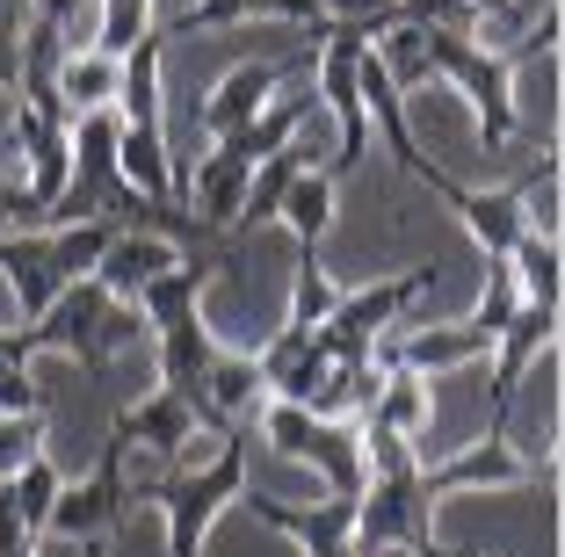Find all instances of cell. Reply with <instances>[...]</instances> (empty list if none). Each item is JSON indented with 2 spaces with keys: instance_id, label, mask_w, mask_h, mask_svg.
<instances>
[{
  "instance_id": "29",
  "label": "cell",
  "mask_w": 565,
  "mask_h": 557,
  "mask_svg": "<svg viewBox=\"0 0 565 557\" xmlns=\"http://www.w3.org/2000/svg\"><path fill=\"white\" fill-rule=\"evenodd\" d=\"M544 8H558V0H515V22H522V30H530V22L544 15Z\"/></svg>"
},
{
  "instance_id": "9",
  "label": "cell",
  "mask_w": 565,
  "mask_h": 557,
  "mask_svg": "<svg viewBox=\"0 0 565 557\" xmlns=\"http://www.w3.org/2000/svg\"><path fill=\"white\" fill-rule=\"evenodd\" d=\"M0 152H22V189H30V203L44 211V203H58V189H66V174H73V124L66 116H44V109H15Z\"/></svg>"
},
{
  "instance_id": "20",
  "label": "cell",
  "mask_w": 565,
  "mask_h": 557,
  "mask_svg": "<svg viewBox=\"0 0 565 557\" xmlns=\"http://www.w3.org/2000/svg\"><path fill=\"white\" fill-rule=\"evenodd\" d=\"M8 492H15V514H22V528H30L36 543H44V528H51V507H58V492H66V471L51 463V449L44 457H30L15 478H8Z\"/></svg>"
},
{
  "instance_id": "25",
  "label": "cell",
  "mask_w": 565,
  "mask_h": 557,
  "mask_svg": "<svg viewBox=\"0 0 565 557\" xmlns=\"http://www.w3.org/2000/svg\"><path fill=\"white\" fill-rule=\"evenodd\" d=\"M15 232H36V203H30L22 181L0 174V239H15Z\"/></svg>"
},
{
  "instance_id": "21",
  "label": "cell",
  "mask_w": 565,
  "mask_h": 557,
  "mask_svg": "<svg viewBox=\"0 0 565 557\" xmlns=\"http://www.w3.org/2000/svg\"><path fill=\"white\" fill-rule=\"evenodd\" d=\"M333 276H327V261H319V246H298V282H290V319H282V326L290 333H312L319 319L333 312Z\"/></svg>"
},
{
  "instance_id": "14",
  "label": "cell",
  "mask_w": 565,
  "mask_h": 557,
  "mask_svg": "<svg viewBox=\"0 0 565 557\" xmlns=\"http://www.w3.org/2000/svg\"><path fill=\"white\" fill-rule=\"evenodd\" d=\"M239 22H298V30H312V44H319V30H327L312 0H189V8L167 22L160 36H182V30H239Z\"/></svg>"
},
{
  "instance_id": "30",
  "label": "cell",
  "mask_w": 565,
  "mask_h": 557,
  "mask_svg": "<svg viewBox=\"0 0 565 557\" xmlns=\"http://www.w3.org/2000/svg\"><path fill=\"white\" fill-rule=\"evenodd\" d=\"M399 557H449V550H443V543L428 536V543H414V550H399Z\"/></svg>"
},
{
  "instance_id": "11",
  "label": "cell",
  "mask_w": 565,
  "mask_h": 557,
  "mask_svg": "<svg viewBox=\"0 0 565 557\" xmlns=\"http://www.w3.org/2000/svg\"><path fill=\"white\" fill-rule=\"evenodd\" d=\"M428 500H449V492H486V485H536L544 478V463L536 457H522L515 442H465L457 457H443V463H428Z\"/></svg>"
},
{
  "instance_id": "5",
  "label": "cell",
  "mask_w": 565,
  "mask_h": 557,
  "mask_svg": "<svg viewBox=\"0 0 565 557\" xmlns=\"http://www.w3.org/2000/svg\"><path fill=\"white\" fill-rule=\"evenodd\" d=\"M262 442L276 449L282 463H305V471H319V485H327V500H355L363 492V427L349 420H312L305 406H282V398H268L262 413Z\"/></svg>"
},
{
  "instance_id": "3",
  "label": "cell",
  "mask_w": 565,
  "mask_h": 557,
  "mask_svg": "<svg viewBox=\"0 0 565 557\" xmlns=\"http://www.w3.org/2000/svg\"><path fill=\"white\" fill-rule=\"evenodd\" d=\"M247 442H254L247 427H233V435H217V449L203 463H182V471H167L152 485V507L167 522V557H196L203 528L247 492Z\"/></svg>"
},
{
  "instance_id": "22",
  "label": "cell",
  "mask_w": 565,
  "mask_h": 557,
  "mask_svg": "<svg viewBox=\"0 0 565 557\" xmlns=\"http://www.w3.org/2000/svg\"><path fill=\"white\" fill-rule=\"evenodd\" d=\"M152 30H160V22H152V0H102L87 44L109 51V58H124V51H138V36H152Z\"/></svg>"
},
{
  "instance_id": "1",
  "label": "cell",
  "mask_w": 565,
  "mask_h": 557,
  "mask_svg": "<svg viewBox=\"0 0 565 557\" xmlns=\"http://www.w3.org/2000/svg\"><path fill=\"white\" fill-rule=\"evenodd\" d=\"M558 51V8H544V15L522 30V44L493 51L479 44V36H457V30H428V66L435 81H449L457 95L479 109V138L486 152H508L515 146V66H530V58H551Z\"/></svg>"
},
{
  "instance_id": "4",
  "label": "cell",
  "mask_w": 565,
  "mask_h": 557,
  "mask_svg": "<svg viewBox=\"0 0 565 557\" xmlns=\"http://www.w3.org/2000/svg\"><path fill=\"white\" fill-rule=\"evenodd\" d=\"M435 282V268H399V276H377L370 290H349V297H333V312L312 326V347L327 362H377L384 333H399V319H414L420 290Z\"/></svg>"
},
{
  "instance_id": "10",
  "label": "cell",
  "mask_w": 565,
  "mask_h": 557,
  "mask_svg": "<svg viewBox=\"0 0 565 557\" xmlns=\"http://www.w3.org/2000/svg\"><path fill=\"white\" fill-rule=\"evenodd\" d=\"M522 203H530V167H522L515 181H500V189H465V181H457L449 211L465 217V232L479 239L486 261H508L522 246V232H530V211H522Z\"/></svg>"
},
{
  "instance_id": "8",
  "label": "cell",
  "mask_w": 565,
  "mask_h": 557,
  "mask_svg": "<svg viewBox=\"0 0 565 557\" xmlns=\"http://www.w3.org/2000/svg\"><path fill=\"white\" fill-rule=\"evenodd\" d=\"M312 51H319V44H305L298 58H239V66L225 73L211 95H203V138L217 146V138L247 131V124H254V116H262L290 81H312Z\"/></svg>"
},
{
  "instance_id": "23",
  "label": "cell",
  "mask_w": 565,
  "mask_h": 557,
  "mask_svg": "<svg viewBox=\"0 0 565 557\" xmlns=\"http://www.w3.org/2000/svg\"><path fill=\"white\" fill-rule=\"evenodd\" d=\"M51 413H0V478H15L30 457H44Z\"/></svg>"
},
{
  "instance_id": "27",
  "label": "cell",
  "mask_w": 565,
  "mask_h": 557,
  "mask_svg": "<svg viewBox=\"0 0 565 557\" xmlns=\"http://www.w3.org/2000/svg\"><path fill=\"white\" fill-rule=\"evenodd\" d=\"M36 550V536L22 528V514H15V492H8V478H0V557H30Z\"/></svg>"
},
{
  "instance_id": "26",
  "label": "cell",
  "mask_w": 565,
  "mask_h": 557,
  "mask_svg": "<svg viewBox=\"0 0 565 557\" xmlns=\"http://www.w3.org/2000/svg\"><path fill=\"white\" fill-rule=\"evenodd\" d=\"M22 8H8V15H0V87H8V95H15V81H22Z\"/></svg>"
},
{
  "instance_id": "7",
  "label": "cell",
  "mask_w": 565,
  "mask_h": 557,
  "mask_svg": "<svg viewBox=\"0 0 565 557\" xmlns=\"http://www.w3.org/2000/svg\"><path fill=\"white\" fill-rule=\"evenodd\" d=\"M355 58H363V36H355L349 22H327V30H319V51H312V95L327 101L333 124H341V146L319 167L333 189L370 160V116H363V95H355Z\"/></svg>"
},
{
  "instance_id": "18",
  "label": "cell",
  "mask_w": 565,
  "mask_h": 557,
  "mask_svg": "<svg viewBox=\"0 0 565 557\" xmlns=\"http://www.w3.org/2000/svg\"><path fill=\"white\" fill-rule=\"evenodd\" d=\"M276 225H290V239H298V246H319V239H327V225H333V181L319 174V167H305V174L282 189Z\"/></svg>"
},
{
  "instance_id": "19",
  "label": "cell",
  "mask_w": 565,
  "mask_h": 557,
  "mask_svg": "<svg viewBox=\"0 0 565 557\" xmlns=\"http://www.w3.org/2000/svg\"><path fill=\"white\" fill-rule=\"evenodd\" d=\"M508 268H515L522 304H536V312H558V282H565V268H558V239H544V232H522V246L508 254Z\"/></svg>"
},
{
  "instance_id": "16",
  "label": "cell",
  "mask_w": 565,
  "mask_h": 557,
  "mask_svg": "<svg viewBox=\"0 0 565 557\" xmlns=\"http://www.w3.org/2000/svg\"><path fill=\"white\" fill-rule=\"evenodd\" d=\"M355 427H384V435H399V442H420V449H428V377H414V369H392V362H384V384H377V398H370V413Z\"/></svg>"
},
{
  "instance_id": "31",
  "label": "cell",
  "mask_w": 565,
  "mask_h": 557,
  "mask_svg": "<svg viewBox=\"0 0 565 557\" xmlns=\"http://www.w3.org/2000/svg\"><path fill=\"white\" fill-rule=\"evenodd\" d=\"M0 167H8V152H0Z\"/></svg>"
},
{
  "instance_id": "15",
  "label": "cell",
  "mask_w": 565,
  "mask_h": 557,
  "mask_svg": "<svg viewBox=\"0 0 565 557\" xmlns=\"http://www.w3.org/2000/svg\"><path fill=\"white\" fill-rule=\"evenodd\" d=\"M117 81H124V58H109V51L81 44L58 58V109L81 124V116H102L109 101H117Z\"/></svg>"
},
{
  "instance_id": "13",
  "label": "cell",
  "mask_w": 565,
  "mask_h": 557,
  "mask_svg": "<svg viewBox=\"0 0 565 557\" xmlns=\"http://www.w3.org/2000/svg\"><path fill=\"white\" fill-rule=\"evenodd\" d=\"M182 261V246L167 239V232H138V225H124L117 239L102 246V261H95V282L109 297H117V304H138V290H146L152 276H160V268H174Z\"/></svg>"
},
{
  "instance_id": "28",
  "label": "cell",
  "mask_w": 565,
  "mask_h": 557,
  "mask_svg": "<svg viewBox=\"0 0 565 557\" xmlns=\"http://www.w3.org/2000/svg\"><path fill=\"white\" fill-rule=\"evenodd\" d=\"M479 22H515V0H465Z\"/></svg>"
},
{
  "instance_id": "24",
  "label": "cell",
  "mask_w": 565,
  "mask_h": 557,
  "mask_svg": "<svg viewBox=\"0 0 565 557\" xmlns=\"http://www.w3.org/2000/svg\"><path fill=\"white\" fill-rule=\"evenodd\" d=\"M22 15L44 22V30H58L73 51H81V0H22Z\"/></svg>"
},
{
  "instance_id": "6",
  "label": "cell",
  "mask_w": 565,
  "mask_h": 557,
  "mask_svg": "<svg viewBox=\"0 0 565 557\" xmlns=\"http://www.w3.org/2000/svg\"><path fill=\"white\" fill-rule=\"evenodd\" d=\"M138 485H131V442H124V427L102 435V457L87 478H66L58 492V507H51V528L44 536H66V543H109L131 514Z\"/></svg>"
},
{
  "instance_id": "12",
  "label": "cell",
  "mask_w": 565,
  "mask_h": 557,
  "mask_svg": "<svg viewBox=\"0 0 565 557\" xmlns=\"http://www.w3.org/2000/svg\"><path fill=\"white\" fill-rule=\"evenodd\" d=\"M109 427H124V442L167 457L174 471H182V463H196L203 420H196V406H189V398H174V392H146L138 406H117V420H109Z\"/></svg>"
},
{
  "instance_id": "17",
  "label": "cell",
  "mask_w": 565,
  "mask_h": 557,
  "mask_svg": "<svg viewBox=\"0 0 565 557\" xmlns=\"http://www.w3.org/2000/svg\"><path fill=\"white\" fill-rule=\"evenodd\" d=\"M312 167V152H305V138H290L282 152H268L262 167L247 174V203H239V239L247 232H262V225H276V211H282V189Z\"/></svg>"
},
{
  "instance_id": "2",
  "label": "cell",
  "mask_w": 565,
  "mask_h": 557,
  "mask_svg": "<svg viewBox=\"0 0 565 557\" xmlns=\"http://www.w3.org/2000/svg\"><path fill=\"white\" fill-rule=\"evenodd\" d=\"M138 326H146V319H138L131 304H117L95 276H81L73 290L51 297L44 319H30V326H0V355H15V362L73 355L87 377H109V369H117V347H131Z\"/></svg>"
}]
</instances>
